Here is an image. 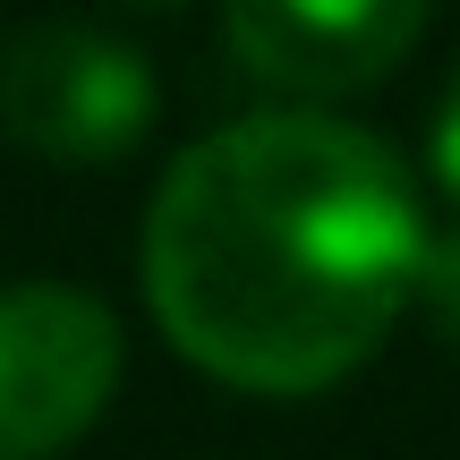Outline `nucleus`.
Here are the masks:
<instances>
[{"label": "nucleus", "mask_w": 460, "mask_h": 460, "mask_svg": "<svg viewBox=\"0 0 460 460\" xmlns=\"http://www.w3.org/2000/svg\"><path fill=\"white\" fill-rule=\"evenodd\" d=\"M427 171H435V188L460 205V60H452L444 94H435V119H427Z\"/></svg>", "instance_id": "obj_6"}, {"label": "nucleus", "mask_w": 460, "mask_h": 460, "mask_svg": "<svg viewBox=\"0 0 460 460\" xmlns=\"http://www.w3.org/2000/svg\"><path fill=\"white\" fill-rule=\"evenodd\" d=\"M418 180L341 111H247L171 154L137 273L163 341L256 401L349 384L418 307Z\"/></svg>", "instance_id": "obj_1"}, {"label": "nucleus", "mask_w": 460, "mask_h": 460, "mask_svg": "<svg viewBox=\"0 0 460 460\" xmlns=\"http://www.w3.org/2000/svg\"><path fill=\"white\" fill-rule=\"evenodd\" d=\"M435 17L418 0H239L222 9V51L239 60V77H256L264 94H281V111H324L341 94L384 85Z\"/></svg>", "instance_id": "obj_4"}, {"label": "nucleus", "mask_w": 460, "mask_h": 460, "mask_svg": "<svg viewBox=\"0 0 460 460\" xmlns=\"http://www.w3.org/2000/svg\"><path fill=\"white\" fill-rule=\"evenodd\" d=\"M128 341L119 315L77 281L0 290V460H60L111 410Z\"/></svg>", "instance_id": "obj_3"}, {"label": "nucleus", "mask_w": 460, "mask_h": 460, "mask_svg": "<svg viewBox=\"0 0 460 460\" xmlns=\"http://www.w3.org/2000/svg\"><path fill=\"white\" fill-rule=\"evenodd\" d=\"M154 68L137 43L43 17L0 43V128L43 163H119L154 128Z\"/></svg>", "instance_id": "obj_2"}, {"label": "nucleus", "mask_w": 460, "mask_h": 460, "mask_svg": "<svg viewBox=\"0 0 460 460\" xmlns=\"http://www.w3.org/2000/svg\"><path fill=\"white\" fill-rule=\"evenodd\" d=\"M418 307H427V324L460 349V230H435V239H427V264H418Z\"/></svg>", "instance_id": "obj_5"}]
</instances>
